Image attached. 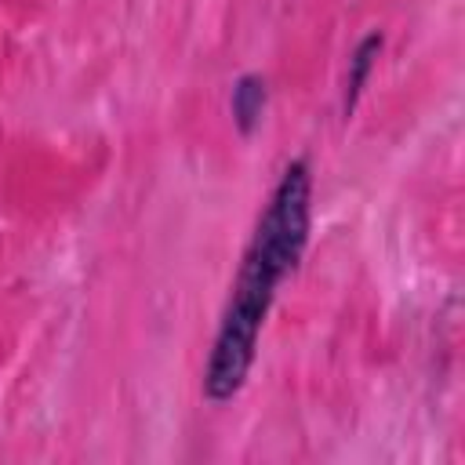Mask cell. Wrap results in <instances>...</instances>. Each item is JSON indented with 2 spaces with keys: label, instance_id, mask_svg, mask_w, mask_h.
Wrapping results in <instances>:
<instances>
[{
  "label": "cell",
  "instance_id": "obj_1",
  "mask_svg": "<svg viewBox=\"0 0 465 465\" xmlns=\"http://www.w3.org/2000/svg\"><path fill=\"white\" fill-rule=\"evenodd\" d=\"M309 200H312V182L305 160H294L283 167L258 225L254 236L243 251L232 294L225 302L214 349L207 360L203 374V396L211 403H225L240 392L254 349H258V331L265 323V312L272 305V294L280 280L298 265L305 240H309Z\"/></svg>",
  "mask_w": 465,
  "mask_h": 465
},
{
  "label": "cell",
  "instance_id": "obj_2",
  "mask_svg": "<svg viewBox=\"0 0 465 465\" xmlns=\"http://www.w3.org/2000/svg\"><path fill=\"white\" fill-rule=\"evenodd\" d=\"M262 113H265V80L247 73L232 87V120L243 134H251L262 124Z\"/></svg>",
  "mask_w": 465,
  "mask_h": 465
},
{
  "label": "cell",
  "instance_id": "obj_3",
  "mask_svg": "<svg viewBox=\"0 0 465 465\" xmlns=\"http://www.w3.org/2000/svg\"><path fill=\"white\" fill-rule=\"evenodd\" d=\"M378 51H381V36L378 33L363 36L360 47L352 51V58H349V80H345V113H352V105H356V98H360V91L367 84V73L374 69Z\"/></svg>",
  "mask_w": 465,
  "mask_h": 465
}]
</instances>
